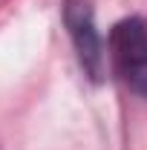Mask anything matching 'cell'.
I'll list each match as a JSON object with an SVG mask.
<instances>
[{
  "instance_id": "1",
  "label": "cell",
  "mask_w": 147,
  "mask_h": 150,
  "mask_svg": "<svg viewBox=\"0 0 147 150\" xmlns=\"http://www.w3.org/2000/svg\"><path fill=\"white\" fill-rule=\"evenodd\" d=\"M112 61L136 93L147 95V20L127 18L110 32Z\"/></svg>"
},
{
  "instance_id": "2",
  "label": "cell",
  "mask_w": 147,
  "mask_h": 150,
  "mask_svg": "<svg viewBox=\"0 0 147 150\" xmlns=\"http://www.w3.org/2000/svg\"><path fill=\"white\" fill-rule=\"evenodd\" d=\"M64 23H66L69 38L78 49L81 67L87 69L92 81H98L104 75V46H101V38L95 32L90 0H66L64 3Z\"/></svg>"
}]
</instances>
